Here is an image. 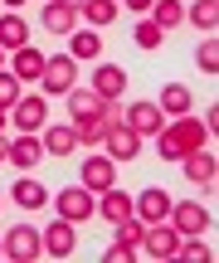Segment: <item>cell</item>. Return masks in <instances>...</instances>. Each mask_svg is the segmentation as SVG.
Instances as JSON below:
<instances>
[{"label": "cell", "instance_id": "cb8c5ba5", "mask_svg": "<svg viewBox=\"0 0 219 263\" xmlns=\"http://www.w3.org/2000/svg\"><path fill=\"white\" fill-rule=\"evenodd\" d=\"M156 107H161L166 117H185V112H190V88L166 83V88H161V103H156Z\"/></svg>", "mask_w": 219, "mask_h": 263}, {"label": "cell", "instance_id": "f35d334b", "mask_svg": "<svg viewBox=\"0 0 219 263\" xmlns=\"http://www.w3.org/2000/svg\"><path fill=\"white\" fill-rule=\"evenodd\" d=\"M0 64H5V49H0Z\"/></svg>", "mask_w": 219, "mask_h": 263}, {"label": "cell", "instance_id": "d4e9b609", "mask_svg": "<svg viewBox=\"0 0 219 263\" xmlns=\"http://www.w3.org/2000/svg\"><path fill=\"white\" fill-rule=\"evenodd\" d=\"M10 200H15V205H25V210H44V205H49V190L39 185V180H29V176H25L15 190H10Z\"/></svg>", "mask_w": 219, "mask_h": 263}, {"label": "cell", "instance_id": "d590c367", "mask_svg": "<svg viewBox=\"0 0 219 263\" xmlns=\"http://www.w3.org/2000/svg\"><path fill=\"white\" fill-rule=\"evenodd\" d=\"M5 5H10V10H19V5H25V0H5Z\"/></svg>", "mask_w": 219, "mask_h": 263}, {"label": "cell", "instance_id": "e575fe53", "mask_svg": "<svg viewBox=\"0 0 219 263\" xmlns=\"http://www.w3.org/2000/svg\"><path fill=\"white\" fill-rule=\"evenodd\" d=\"M127 10H151V0H127Z\"/></svg>", "mask_w": 219, "mask_h": 263}, {"label": "cell", "instance_id": "ffe728a7", "mask_svg": "<svg viewBox=\"0 0 219 263\" xmlns=\"http://www.w3.org/2000/svg\"><path fill=\"white\" fill-rule=\"evenodd\" d=\"M181 166H185V176H190L195 185H214V171H219V161H214L205 146H200V151H190V156H185Z\"/></svg>", "mask_w": 219, "mask_h": 263}, {"label": "cell", "instance_id": "74e56055", "mask_svg": "<svg viewBox=\"0 0 219 263\" xmlns=\"http://www.w3.org/2000/svg\"><path fill=\"white\" fill-rule=\"evenodd\" d=\"M0 258H5V239H0Z\"/></svg>", "mask_w": 219, "mask_h": 263}, {"label": "cell", "instance_id": "7402d4cb", "mask_svg": "<svg viewBox=\"0 0 219 263\" xmlns=\"http://www.w3.org/2000/svg\"><path fill=\"white\" fill-rule=\"evenodd\" d=\"M68 59H88V64H93V59H103V39L93 34V29H73V34H68Z\"/></svg>", "mask_w": 219, "mask_h": 263}, {"label": "cell", "instance_id": "3957f363", "mask_svg": "<svg viewBox=\"0 0 219 263\" xmlns=\"http://www.w3.org/2000/svg\"><path fill=\"white\" fill-rule=\"evenodd\" d=\"M54 205H58V219H68V224H83V219L97 215V200H93V190H88V185H68V190H58Z\"/></svg>", "mask_w": 219, "mask_h": 263}, {"label": "cell", "instance_id": "f546056e", "mask_svg": "<svg viewBox=\"0 0 219 263\" xmlns=\"http://www.w3.org/2000/svg\"><path fill=\"white\" fill-rule=\"evenodd\" d=\"M142 234H146V224L136 215H127L122 224H117V239H122V244H136V249H142Z\"/></svg>", "mask_w": 219, "mask_h": 263}, {"label": "cell", "instance_id": "484cf974", "mask_svg": "<svg viewBox=\"0 0 219 263\" xmlns=\"http://www.w3.org/2000/svg\"><path fill=\"white\" fill-rule=\"evenodd\" d=\"M185 20H190L195 29H205V34H210V29L219 25V0H195V5L185 10Z\"/></svg>", "mask_w": 219, "mask_h": 263}, {"label": "cell", "instance_id": "6da1fadb", "mask_svg": "<svg viewBox=\"0 0 219 263\" xmlns=\"http://www.w3.org/2000/svg\"><path fill=\"white\" fill-rule=\"evenodd\" d=\"M205 122L200 117H171L161 132H156V151H161V161H185L190 151L205 146Z\"/></svg>", "mask_w": 219, "mask_h": 263}, {"label": "cell", "instance_id": "9a60e30c", "mask_svg": "<svg viewBox=\"0 0 219 263\" xmlns=\"http://www.w3.org/2000/svg\"><path fill=\"white\" fill-rule=\"evenodd\" d=\"M88 88H93L97 98H107V103H117L122 88H127V73L117 64H97V73H93V83H88Z\"/></svg>", "mask_w": 219, "mask_h": 263}, {"label": "cell", "instance_id": "e0dca14e", "mask_svg": "<svg viewBox=\"0 0 219 263\" xmlns=\"http://www.w3.org/2000/svg\"><path fill=\"white\" fill-rule=\"evenodd\" d=\"M10 73H15L19 83H39V78H44V54H39L34 44L15 49V64H10Z\"/></svg>", "mask_w": 219, "mask_h": 263}, {"label": "cell", "instance_id": "277c9868", "mask_svg": "<svg viewBox=\"0 0 219 263\" xmlns=\"http://www.w3.org/2000/svg\"><path fill=\"white\" fill-rule=\"evenodd\" d=\"M0 239H5V258H15V263H34L44 254L34 224H10V234H0Z\"/></svg>", "mask_w": 219, "mask_h": 263}, {"label": "cell", "instance_id": "1f68e13d", "mask_svg": "<svg viewBox=\"0 0 219 263\" xmlns=\"http://www.w3.org/2000/svg\"><path fill=\"white\" fill-rule=\"evenodd\" d=\"M122 258L132 263V258H136V244H122V239H117V244L107 249V263H122Z\"/></svg>", "mask_w": 219, "mask_h": 263}, {"label": "cell", "instance_id": "4fadbf2b", "mask_svg": "<svg viewBox=\"0 0 219 263\" xmlns=\"http://www.w3.org/2000/svg\"><path fill=\"white\" fill-rule=\"evenodd\" d=\"M171 205H175V200L171 195H166V190H142V195H136V205H132V215L136 219H142V224H156V219H166V215H171Z\"/></svg>", "mask_w": 219, "mask_h": 263}, {"label": "cell", "instance_id": "603a6c76", "mask_svg": "<svg viewBox=\"0 0 219 263\" xmlns=\"http://www.w3.org/2000/svg\"><path fill=\"white\" fill-rule=\"evenodd\" d=\"M39 141H44V156H73V151H78V137H73V127H49Z\"/></svg>", "mask_w": 219, "mask_h": 263}, {"label": "cell", "instance_id": "ac0fdd59", "mask_svg": "<svg viewBox=\"0 0 219 263\" xmlns=\"http://www.w3.org/2000/svg\"><path fill=\"white\" fill-rule=\"evenodd\" d=\"M29 44V25H25V15L19 10H10V15H0V49H25Z\"/></svg>", "mask_w": 219, "mask_h": 263}, {"label": "cell", "instance_id": "30bf717a", "mask_svg": "<svg viewBox=\"0 0 219 263\" xmlns=\"http://www.w3.org/2000/svg\"><path fill=\"white\" fill-rule=\"evenodd\" d=\"M103 146H107V156H112V161H136V156H142V137H136L127 122H117L112 132H107Z\"/></svg>", "mask_w": 219, "mask_h": 263}, {"label": "cell", "instance_id": "ba28073f", "mask_svg": "<svg viewBox=\"0 0 219 263\" xmlns=\"http://www.w3.org/2000/svg\"><path fill=\"white\" fill-rule=\"evenodd\" d=\"M39 25H44L49 34H73L78 29V0H44Z\"/></svg>", "mask_w": 219, "mask_h": 263}, {"label": "cell", "instance_id": "9c48e42d", "mask_svg": "<svg viewBox=\"0 0 219 263\" xmlns=\"http://www.w3.org/2000/svg\"><path fill=\"white\" fill-rule=\"evenodd\" d=\"M122 122L136 132V137H156V132L166 127V112L156 103H132V107H122Z\"/></svg>", "mask_w": 219, "mask_h": 263}, {"label": "cell", "instance_id": "836d02e7", "mask_svg": "<svg viewBox=\"0 0 219 263\" xmlns=\"http://www.w3.org/2000/svg\"><path fill=\"white\" fill-rule=\"evenodd\" d=\"M5 156H10V137L0 132V166H5Z\"/></svg>", "mask_w": 219, "mask_h": 263}, {"label": "cell", "instance_id": "44dd1931", "mask_svg": "<svg viewBox=\"0 0 219 263\" xmlns=\"http://www.w3.org/2000/svg\"><path fill=\"white\" fill-rule=\"evenodd\" d=\"M97 195H103V200H97V215H103V219H112V224H122V219L132 215V200H127V195H122L117 185L97 190Z\"/></svg>", "mask_w": 219, "mask_h": 263}, {"label": "cell", "instance_id": "7c38bea8", "mask_svg": "<svg viewBox=\"0 0 219 263\" xmlns=\"http://www.w3.org/2000/svg\"><path fill=\"white\" fill-rule=\"evenodd\" d=\"M39 244H44L49 258H68V254H73V244H78V239H73V224H68V219H54L49 229H39Z\"/></svg>", "mask_w": 219, "mask_h": 263}, {"label": "cell", "instance_id": "2e32d148", "mask_svg": "<svg viewBox=\"0 0 219 263\" xmlns=\"http://www.w3.org/2000/svg\"><path fill=\"white\" fill-rule=\"evenodd\" d=\"M112 180H117V161H112V156H88V161H83V180H78V185L107 190Z\"/></svg>", "mask_w": 219, "mask_h": 263}, {"label": "cell", "instance_id": "8d00e7d4", "mask_svg": "<svg viewBox=\"0 0 219 263\" xmlns=\"http://www.w3.org/2000/svg\"><path fill=\"white\" fill-rule=\"evenodd\" d=\"M5 117H10V112H0V132H5Z\"/></svg>", "mask_w": 219, "mask_h": 263}, {"label": "cell", "instance_id": "4316f807", "mask_svg": "<svg viewBox=\"0 0 219 263\" xmlns=\"http://www.w3.org/2000/svg\"><path fill=\"white\" fill-rule=\"evenodd\" d=\"M181 20H185L181 0H151V25H161V29H175Z\"/></svg>", "mask_w": 219, "mask_h": 263}, {"label": "cell", "instance_id": "5b68a950", "mask_svg": "<svg viewBox=\"0 0 219 263\" xmlns=\"http://www.w3.org/2000/svg\"><path fill=\"white\" fill-rule=\"evenodd\" d=\"M181 229L171 224V219H156V224H146V234H142V249L151 258H175V249H181Z\"/></svg>", "mask_w": 219, "mask_h": 263}, {"label": "cell", "instance_id": "4dcf8cb0", "mask_svg": "<svg viewBox=\"0 0 219 263\" xmlns=\"http://www.w3.org/2000/svg\"><path fill=\"white\" fill-rule=\"evenodd\" d=\"M195 64H200L205 73H219V44H214V39H205V44L195 49Z\"/></svg>", "mask_w": 219, "mask_h": 263}, {"label": "cell", "instance_id": "5bb4252c", "mask_svg": "<svg viewBox=\"0 0 219 263\" xmlns=\"http://www.w3.org/2000/svg\"><path fill=\"white\" fill-rule=\"evenodd\" d=\"M166 219H171L181 234H205V229H210V210L195 205V200H185V205H171V215H166Z\"/></svg>", "mask_w": 219, "mask_h": 263}, {"label": "cell", "instance_id": "8992f818", "mask_svg": "<svg viewBox=\"0 0 219 263\" xmlns=\"http://www.w3.org/2000/svg\"><path fill=\"white\" fill-rule=\"evenodd\" d=\"M73 78H78V59H68V54L44 59V78H39V83H44V93H49V98H64L68 88H78Z\"/></svg>", "mask_w": 219, "mask_h": 263}, {"label": "cell", "instance_id": "ab89813d", "mask_svg": "<svg viewBox=\"0 0 219 263\" xmlns=\"http://www.w3.org/2000/svg\"><path fill=\"white\" fill-rule=\"evenodd\" d=\"M0 205H5V200H0Z\"/></svg>", "mask_w": 219, "mask_h": 263}, {"label": "cell", "instance_id": "f1b7e54d", "mask_svg": "<svg viewBox=\"0 0 219 263\" xmlns=\"http://www.w3.org/2000/svg\"><path fill=\"white\" fill-rule=\"evenodd\" d=\"M132 39H136V44H142V49H161L166 29H161V25H151V20H142V25L132 29Z\"/></svg>", "mask_w": 219, "mask_h": 263}, {"label": "cell", "instance_id": "7a4b0ae2", "mask_svg": "<svg viewBox=\"0 0 219 263\" xmlns=\"http://www.w3.org/2000/svg\"><path fill=\"white\" fill-rule=\"evenodd\" d=\"M117 122H122V103H107V107H97V112H83V117H73V137H78V146H97V141L107 137Z\"/></svg>", "mask_w": 219, "mask_h": 263}, {"label": "cell", "instance_id": "d6986e66", "mask_svg": "<svg viewBox=\"0 0 219 263\" xmlns=\"http://www.w3.org/2000/svg\"><path fill=\"white\" fill-rule=\"evenodd\" d=\"M78 20H83L88 29H103L117 20V0H78Z\"/></svg>", "mask_w": 219, "mask_h": 263}, {"label": "cell", "instance_id": "83f0119b", "mask_svg": "<svg viewBox=\"0 0 219 263\" xmlns=\"http://www.w3.org/2000/svg\"><path fill=\"white\" fill-rule=\"evenodd\" d=\"M19 98H25V93H19V78L0 68V112H10V107H15Z\"/></svg>", "mask_w": 219, "mask_h": 263}, {"label": "cell", "instance_id": "d6a6232c", "mask_svg": "<svg viewBox=\"0 0 219 263\" xmlns=\"http://www.w3.org/2000/svg\"><path fill=\"white\" fill-rule=\"evenodd\" d=\"M205 132H219V103H210V112H205Z\"/></svg>", "mask_w": 219, "mask_h": 263}, {"label": "cell", "instance_id": "8fae6325", "mask_svg": "<svg viewBox=\"0 0 219 263\" xmlns=\"http://www.w3.org/2000/svg\"><path fill=\"white\" fill-rule=\"evenodd\" d=\"M10 166H19V171H29V166H39L44 161V141L34 137V132H19V137H10Z\"/></svg>", "mask_w": 219, "mask_h": 263}, {"label": "cell", "instance_id": "52a82bcc", "mask_svg": "<svg viewBox=\"0 0 219 263\" xmlns=\"http://www.w3.org/2000/svg\"><path fill=\"white\" fill-rule=\"evenodd\" d=\"M44 117H49V103L39 93H29V98H19L15 107H10V122H15V132H44Z\"/></svg>", "mask_w": 219, "mask_h": 263}]
</instances>
